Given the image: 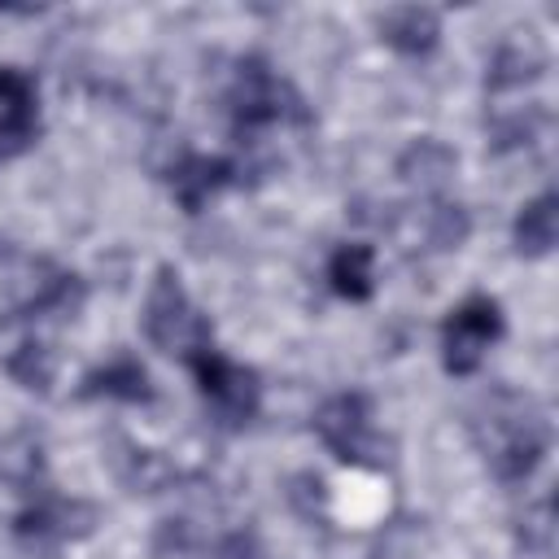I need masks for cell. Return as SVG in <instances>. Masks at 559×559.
Listing matches in <instances>:
<instances>
[{
  "label": "cell",
  "instance_id": "obj_1",
  "mask_svg": "<svg viewBox=\"0 0 559 559\" xmlns=\"http://www.w3.org/2000/svg\"><path fill=\"white\" fill-rule=\"evenodd\" d=\"M476 441L485 450L489 472L502 485H524L550 454V424L524 393H498L489 415L476 419Z\"/></svg>",
  "mask_w": 559,
  "mask_h": 559
},
{
  "label": "cell",
  "instance_id": "obj_2",
  "mask_svg": "<svg viewBox=\"0 0 559 559\" xmlns=\"http://www.w3.org/2000/svg\"><path fill=\"white\" fill-rule=\"evenodd\" d=\"M227 109H231V131L236 140H258L262 131L280 127V122H293V127H306L310 122V109L306 100L297 96V87L288 79H280L271 70L266 57L249 52L236 61V79H231V92H227Z\"/></svg>",
  "mask_w": 559,
  "mask_h": 559
},
{
  "label": "cell",
  "instance_id": "obj_3",
  "mask_svg": "<svg viewBox=\"0 0 559 559\" xmlns=\"http://www.w3.org/2000/svg\"><path fill=\"white\" fill-rule=\"evenodd\" d=\"M140 328H144V336H148L153 349L175 354V358H183V362H188L192 354H201V349L214 345L210 319L192 306V297H188V288H183V280H179V271H175L170 262H162V266L153 271Z\"/></svg>",
  "mask_w": 559,
  "mask_h": 559
},
{
  "label": "cell",
  "instance_id": "obj_4",
  "mask_svg": "<svg viewBox=\"0 0 559 559\" xmlns=\"http://www.w3.org/2000/svg\"><path fill=\"white\" fill-rule=\"evenodd\" d=\"M188 371H192L197 393H201V402H205V411H210V419L218 428L236 432V428L258 419V411H262V380H258L253 367H245V362H236V358H227L223 349L210 345V349L188 358Z\"/></svg>",
  "mask_w": 559,
  "mask_h": 559
},
{
  "label": "cell",
  "instance_id": "obj_5",
  "mask_svg": "<svg viewBox=\"0 0 559 559\" xmlns=\"http://www.w3.org/2000/svg\"><path fill=\"white\" fill-rule=\"evenodd\" d=\"M319 441L349 467H384V441L376 432V411L362 389H341L314 411Z\"/></svg>",
  "mask_w": 559,
  "mask_h": 559
},
{
  "label": "cell",
  "instance_id": "obj_6",
  "mask_svg": "<svg viewBox=\"0 0 559 559\" xmlns=\"http://www.w3.org/2000/svg\"><path fill=\"white\" fill-rule=\"evenodd\" d=\"M507 319L498 297L489 293H472L459 306H450V314L441 319V367L445 376H476L485 354L502 341Z\"/></svg>",
  "mask_w": 559,
  "mask_h": 559
},
{
  "label": "cell",
  "instance_id": "obj_7",
  "mask_svg": "<svg viewBox=\"0 0 559 559\" xmlns=\"http://www.w3.org/2000/svg\"><path fill=\"white\" fill-rule=\"evenodd\" d=\"M92 524H96V507L79 498H57V493H31V502L13 515V537L31 550H48L92 533Z\"/></svg>",
  "mask_w": 559,
  "mask_h": 559
},
{
  "label": "cell",
  "instance_id": "obj_8",
  "mask_svg": "<svg viewBox=\"0 0 559 559\" xmlns=\"http://www.w3.org/2000/svg\"><path fill=\"white\" fill-rule=\"evenodd\" d=\"M231 179H236V162L223 153H183L166 170V188L183 214H201Z\"/></svg>",
  "mask_w": 559,
  "mask_h": 559
},
{
  "label": "cell",
  "instance_id": "obj_9",
  "mask_svg": "<svg viewBox=\"0 0 559 559\" xmlns=\"http://www.w3.org/2000/svg\"><path fill=\"white\" fill-rule=\"evenodd\" d=\"M546 66H550V52L542 48V39L533 31H511V39H502L485 66V87H489V96L524 92L528 83H537L546 74Z\"/></svg>",
  "mask_w": 559,
  "mask_h": 559
},
{
  "label": "cell",
  "instance_id": "obj_10",
  "mask_svg": "<svg viewBox=\"0 0 559 559\" xmlns=\"http://www.w3.org/2000/svg\"><path fill=\"white\" fill-rule=\"evenodd\" d=\"M79 397L83 402H153V376L135 354H114L105 362H96L83 380H79Z\"/></svg>",
  "mask_w": 559,
  "mask_h": 559
},
{
  "label": "cell",
  "instance_id": "obj_11",
  "mask_svg": "<svg viewBox=\"0 0 559 559\" xmlns=\"http://www.w3.org/2000/svg\"><path fill=\"white\" fill-rule=\"evenodd\" d=\"M454 170H459V153L437 135H419L397 153V179L428 201L450 188Z\"/></svg>",
  "mask_w": 559,
  "mask_h": 559
},
{
  "label": "cell",
  "instance_id": "obj_12",
  "mask_svg": "<svg viewBox=\"0 0 559 559\" xmlns=\"http://www.w3.org/2000/svg\"><path fill=\"white\" fill-rule=\"evenodd\" d=\"M380 39L411 61H424L441 48V13L428 4H397L380 13Z\"/></svg>",
  "mask_w": 559,
  "mask_h": 559
},
{
  "label": "cell",
  "instance_id": "obj_13",
  "mask_svg": "<svg viewBox=\"0 0 559 559\" xmlns=\"http://www.w3.org/2000/svg\"><path fill=\"white\" fill-rule=\"evenodd\" d=\"M511 245L528 262L555 253V245H559V197L555 192H537L533 201L520 205V214L511 223Z\"/></svg>",
  "mask_w": 559,
  "mask_h": 559
},
{
  "label": "cell",
  "instance_id": "obj_14",
  "mask_svg": "<svg viewBox=\"0 0 559 559\" xmlns=\"http://www.w3.org/2000/svg\"><path fill=\"white\" fill-rule=\"evenodd\" d=\"M328 288L341 301H371L376 293V249L367 240H345L328 258Z\"/></svg>",
  "mask_w": 559,
  "mask_h": 559
},
{
  "label": "cell",
  "instance_id": "obj_15",
  "mask_svg": "<svg viewBox=\"0 0 559 559\" xmlns=\"http://www.w3.org/2000/svg\"><path fill=\"white\" fill-rule=\"evenodd\" d=\"M4 376L13 384H22L26 393H48L52 380H57V354L44 345V341H22L4 354Z\"/></svg>",
  "mask_w": 559,
  "mask_h": 559
},
{
  "label": "cell",
  "instance_id": "obj_16",
  "mask_svg": "<svg viewBox=\"0 0 559 559\" xmlns=\"http://www.w3.org/2000/svg\"><path fill=\"white\" fill-rule=\"evenodd\" d=\"M472 236V214L467 205L450 201V197H432L424 205V240L432 249H463Z\"/></svg>",
  "mask_w": 559,
  "mask_h": 559
},
{
  "label": "cell",
  "instance_id": "obj_17",
  "mask_svg": "<svg viewBox=\"0 0 559 559\" xmlns=\"http://www.w3.org/2000/svg\"><path fill=\"white\" fill-rule=\"evenodd\" d=\"M515 542L533 559H555V498L550 493H542L537 502L524 507V515L515 524Z\"/></svg>",
  "mask_w": 559,
  "mask_h": 559
},
{
  "label": "cell",
  "instance_id": "obj_18",
  "mask_svg": "<svg viewBox=\"0 0 559 559\" xmlns=\"http://www.w3.org/2000/svg\"><path fill=\"white\" fill-rule=\"evenodd\" d=\"M39 472H44V450H39V441H31L26 432H17V437H9V441L0 445V480L17 485L22 493H35Z\"/></svg>",
  "mask_w": 559,
  "mask_h": 559
},
{
  "label": "cell",
  "instance_id": "obj_19",
  "mask_svg": "<svg viewBox=\"0 0 559 559\" xmlns=\"http://www.w3.org/2000/svg\"><path fill=\"white\" fill-rule=\"evenodd\" d=\"M39 105L26 109H0V162H17L39 144Z\"/></svg>",
  "mask_w": 559,
  "mask_h": 559
},
{
  "label": "cell",
  "instance_id": "obj_20",
  "mask_svg": "<svg viewBox=\"0 0 559 559\" xmlns=\"http://www.w3.org/2000/svg\"><path fill=\"white\" fill-rule=\"evenodd\" d=\"M26 105H39L35 79L17 66H0V109H26Z\"/></svg>",
  "mask_w": 559,
  "mask_h": 559
},
{
  "label": "cell",
  "instance_id": "obj_21",
  "mask_svg": "<svg viewBox=\"0 0 559 559\" xmlns=\"http://www.w3.org/2000/svg\"><path fill=\"white\" fill-rule=\"evenodd\" d=\"M214 559H266V546L253 528H231V533L218 537Z\"/></svg>",
  "mask_w": 559,
  "mask_h": 559
}]
</instances>
